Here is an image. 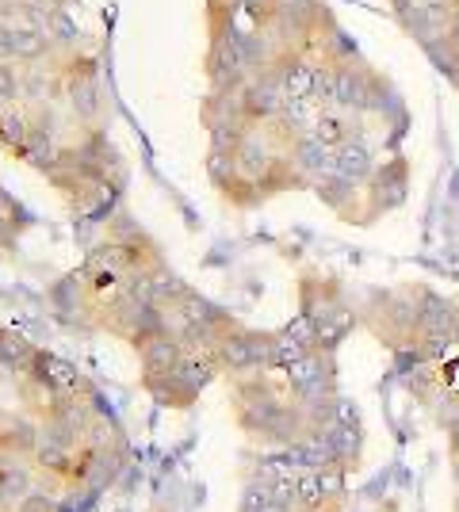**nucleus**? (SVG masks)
I'll list each match as a JSON object with an SVG mask.
<instances>
[{
	"instance_id": "obj_1",
	"label": "nucleus",
	"mask_w": 459,
	"mask_h": 512,
	"mask_svg": "<svg viewBox=\"0 0 459 512\" xmlns=\"http://www.w3.org/2000/svg\"><path fill=\"white\" fill-rule=\"evenodd\" d=\"M410 195V165L402 153H391L387 161H379L375 172L364 184V207H368V222H375L379 214L402 207Z\"/></svg>"
},
{
	"instance_id": "obj_2",
	"label": "nucleus",
	"mask_w": 459,
	"mask_h": 512,
	"mask_svg": "<svg viewBox=\"0 0 459 512\" xmlns=\"http://www.w3.org/2000/svg\"><path fill=\"white\" fill-rule=\"evenodd\" d=\"M329 440H333V455H337V467L352 470L360 467L364 459V421H360V406L352 398H337V413H333V425H329Z\"/></svg>"
},
{
	"instance_id": "obj_3",
	"label": "nucleus",
	"mask_w": 459,
	"mask_h": 512,
	"mask_svg": "<svg viewBox=\"0 0 459 512\" xmlns=\"http://www.w3.org/2000/svg\"><path fill=\"white\" fill-rule=\"evenodd\" d=\"M375 165H379V161H375V150L368 146L364 134L333 150V172L345 176V180H352V184H360V188L368 184V176L375 172Z\"/></svg>"
},
{
	"instance_id": "obj_4",
	"label": "nucleus",
	"mask_w": 459,
	"mask_h": 512,
	"mask_svg": "<svg viewBox=\"0 0 459 512\" xmlns=\"http://www.w3.org/2000/svg\"><path fill=\"white\" fill-rule=\"evenodd\" d=\"M314 138H322L326 146H345V142H352V138H360L364 130H360V119L356 115H349V111H341V107H326L318 119H314V130H310Z\"/></svg>"
},
{
	"instance_id": "obj_5",
	"label": "nucleus",
	"mask_w": 459,
	"mask_h": 512,
	"mask_svg": "<svg viewBox=\"0 0 459 512\" xmlns=\"http://www.w3.org/2000/svg\"><path fill=\"white\" fill-rule=\"evenodd\" d=\"M0 493L8 497V505H20L23 497L35 493V474H31V467H27L23 459H16V455L0 459Z\"/></svg>"
},
{
	"instance_id": "obj_6",
	"label": "nucleus",
	"mask_w": 459,
	"mask_h": 512,
	"mask_svg": "<svg viewBox=\"0 0 459 512\" xmlns=\"http://www.w3.org/2000/svg\"><path fill=\"white\" fill-rule=\"evenodd\" d=\"M452 20H459V0H452Z\"/></svg>"
},
{
	"instance_id": "obj_7",
	"label": "nucleus",
	"mask_w": 459,
	"mask_h": 512,
	"mask_svg": "<svg viewBox=\"0 0 459 512\" xmlns=\"http://www.w3.org/2000/svg\"><path fill=\"white\" fill-rule=\"evenodd\" d=\"M456 512H459V490H456Z\"/></svg>"
}]
</instances>
